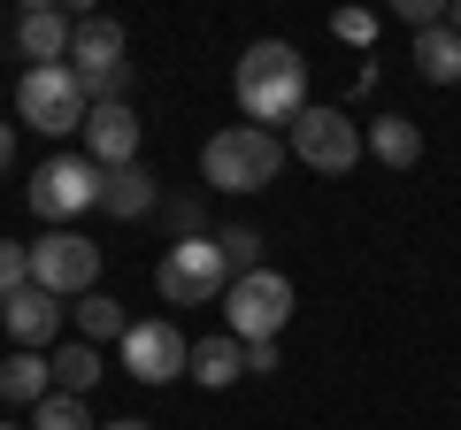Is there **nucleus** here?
<instances>
[{"mask_svg": "<svg viewBox=\"0 0 461 430\" xmlns=\"http://www.w3.org/2000/svg\"><path fill=\"white\" fill-rule=\"evenodd\" d=\"M32 284H39V292H54V300L100 292V246H93L85 231H47V238H32Z\"/></svg>", "mask_w": 461, "mask_h": 430, "instance_id": "7", "label": "nucleus"}, {"mask_svg": "<svg viewBox=\"0 0 461 430\" xmlns=\"http://www.w3.org/2000/svg\"><path fill=\"white\" fill-rule=\"evenodd\" d=\"M223 238V254H230V269H239V277H247V269H262V238L247 231V223H230V231H215Z\"/></svg>", "mask_w": 461, "mask_h": 430, "instance_id": "23", "label": "nucleus"}, {"mask_svg": "<svg viewBox=\"0 0 461 430\" xmlns=\"http://www.w3.org/2000/svg\"><path fill=\"white\" fill-rule=\"evenodd\" d=\"M185 377H200V384H208V392H223V384H239V377H247V346H239V338H200V346H193V369H185Z\"/></svg>", "mask_w": 461, "mask_h": 430, "instance_id": "16", "label": "nucleus"}, {"mask_svg": "<svg viewBox=\"0 0 461 430\" xmlns=\"http://www.w3.org/2000/svg\"><path fill=\"white\" fill-rule=\"evenodd\" d=\"M69 69H77V85L131 69V62H123V23H115V16H77V31H69Z\"/></svg>", "mask_w": 461, "mask_h": 430, "instance_id": "11", "label": "nucleus"}, {"mask_svg": "<svg viewBox=\"0 0 461 430\" xmlns=\"http://www.w3.org/2000/svg\"><path fill=\"white\" fill-rule=\"evenodd\" d=\"M69 31H77V16H62V8H23V16H16V47H23L32 69L69 62Z\"/></svg>", "mask_w": 461, "mask_h": 430, "instance_id": "13", "label": "nucleus"}, {"mask_svg": "<svg viewBox=\"0 0 461 430\" xmlns=\"http://www.w3.org/2000/svg\"><path fill=\"white\" fill-rule=\"evenodd\" d=\"M277 169H285V147L262 123H223V131L200 147V177H208L215 193H262V184H277Z\"/></svg>", "mask_w": 461, "mask_h": 430, "instance_id": "2", "label": "nucleus"}, {"mask_svg": "<svg viewBox=\"0 0 461 430\" xmlns=\"http://www.w3.org/2000/svg\"><path fill=\"white\" fill-rule=\"evenodd\" d=\"M330 31H339L346 47H369V39H377V16H369V8H339V16H330Z\"/></svg>", "mask_w": 461, "mask_h": 430, "instance_id": "24", "label": "nucleus"}, {"mask_svg": "<svg viewBox=\"0 0 461 430\" xmlns=\"http://www.w3.org/2000/svg\"><path fill=\"white\" fill-rule=\"evenodd\" d=\"M293 154L308 169H323V177H346V169L369 154V131L346 116V108H315V100H308V108L293 116Z\"/></svg>", "mask_w": 461, "mask_h": 430, "instance_id": "6", "label": "nucleus"}, {"mask_svg": "<svg viewBox=\"0 0 461 430\" xmlns=\"http://www.w3.org/2000/svg\"><path fill=\"white\" fill-rule=\"evenodd\" d=\"M100 430H154V423H100Z\"/></svg>", "mask_w": 461, "mask_h": 430, "instance_id": "26", "label": "nucleus"}, {"mask_svg": "<svg viewBox=\"0 0 461 430\" xmlns=\"http://www.w3.org/2000/svg\"><path fill=\"white\" fill-rule=\"evenodd\" d=\"M23 284H32V246H16V238H0V300H16Z\"/></svg>", "mask_w": 461, "mask_h": 430, "instance_id": "22", "label": "nucleus"}, {"mask_svg": "<svg viewBox=\"0 0 461 430\" xmlns=\"http://www.w3.org/2000/svg\"><path fill=\"white\" fill-rule=\"evenodd\" d=\"M100 184H108V169H93L85 154H54V162L32 169V215H47V223H69V215L100 208Z\"/></svg>", "mask_w": 461, "mask_h": 430, "instance_id": "8", "label": "nucleus"}, {"mask_svg": "<svg viewBox=\"0 0 461 430\" xmlns=\"http://www.w3.org/2000/svg\"><path fill=\"white\" fill-rule=\"evenodd\" d=\"M454 31H461V0H454Z\"/></svg>", "mask_w": 461, "mask_h": 430, "instance_id": "27", "label": "nucleus"}, {"mask_svg": "<svg viewBox=\"0 0 461 430\" xmlns=\"http://www.w3.org/2000/svg\"><path fill=\"white\" fill-rule=\"evenodd\" d=\"M415 69H423L430 85H461V31H454V23L415 31Z\"/></svg>", "mask_w": 461, "mask_h": 430, "instance_id": "17", "label": "nucleus"}, {"mask_svg": "<svg viewBox=\"0 0 461 430\" xmlns=\"http://www.w3.org/2000/svg\"><path fill=\"white\" fill-rule=\"evenodd\" d=\"M100 208H108L115 223H139V215L154 208V169H147V162L108 169V184H100Z\"/></svg>", "mask_w": 461, "mask_h": 430, "instance_id": "15", "label": "nucleus"}, {"mask_svg": "<svg viewBox=\"0 0 461 430\" xmlns=\"http://www.w3.org/2000/svg\"><path fill=\"white\" fill-rule=\"evenodd\" d=\"M54 392V362L47 354H8V362H0V399H8V408H39V399Z\"/></svg>", "mask_w": 461, "mask_h": 430, "instance_id": "14", "label": "nucleus"}, {"mask_svg": "<svg viewBox=\"0 0 461 430\" xmlns=\"http://www.w3.org/2000/svg\"><path fill=\"white\" fill-rule=\"evenodd\" d=\"M0 323H8V338H16L23 354H39L54 331H62V300L39 292V284H23L16 300H0Z\"/></svg>", "mask_w": 461, "mask_h": 430, "instance_id": "12", "label": "nucleus"}, {"mask_svg": "<svg viewBox=\"0 0 461 430\" xmlns=\"http://www.w3.org/2000/svg\"><path fill=\"white\" fill-rule=\"evenodd\" d=\"M0 430H23V423H0Z\"/></svg>", "mask_w": 461, "mask_h": 430, "instance_id": "28", "label": "nucleus"}, {"mask_svg": "<svg viewBox=\"0 0 461 430\" xmlns=\"http://www.w3.org/2000/svg\"><path fill=\"white\" fill-rule=\"evenodd\" d=\"M369 154H377L384 169H415L423 162V131H415L408 116H377L369 123Z\"/></svg>", "mask_w": 461, "mask_h": 430, "instance_id": "18", "label": "nucleus"}, {"mask_svg": "<svg viewBox=\"0 0 461 430\" xmlns=\"http://www.w3.org/2000/svg\"><path fill=\"white\" fill-rule=\"evenodd\" d=\"M93 384H100V354L85 346V338H77V346H62V354H54V392L85 399V392H93Z\"/></svg>", "mask_w": 461, "mask_h": 430, "instance_id": "19", "label": "nucleus"}, {"mask_svg": "<svg viewBox=\"0 0 461 430\" xmlns=\"http://www.w3.org/2000/svg\"><path fill=\"white\" fill-rule=\"evenodd\" d=\"M77 331H85V346H93V338H123V331H131V315H123V300L85 292L77 300Z\"/></svg>", "mask_w": 461, "mask_h": 430, "instance_id": "20", "label": "nucleus"}, {"mask_svg": "<svg viewBox=\"0 0 461 430\" xmlns=\"http://www.w3.org/2000/svg\"><path fill=\"white\" fill-rule=\"evenodd\" d=\"M16 108H23V123H32V131H47V139L85 131V116H93V100H85V85H77V69H69V62H54V69H23Z\"/></svg>", "mask_w": 461, "mask_h": 430, "instance_id": "5", "label": "nucleus"}, {"mask_svg": "<svg viewBox=\"0 0 461 430\" xmlns=\"http://www.w3.org/2000/svg\"><path fill=\"white\" fill-rule=\"evenodd\" d=\"M8 162H16V123H0V177H8Z\"/></svg>", "mask_w": 461, "mask_h": 430, "instance_id": "25", "label": "nucleus"}, {"mask_svg": "<svg viewBox=\"0 0 461 430\" xmlns=\"http://www.w3.org/2000/svg\"><path fill=\"white\" fill-rule=\"evenodd\" d=\"M154 284H162V300H169V308H200V300H223L230 284H239V269H230L223 238L193 231V238H177V246H169L162 262H154Z\"/></svg>", "mask_w": 461, "mask_h": 430, "instance_id": "3", "label": "nucleus"}, {"mask_svg": "<svg viewBox=\"0 0 461 430\" xmlns=\"http://www.w3.org/2000/svg\"><path fill=\"white\" fill-rule=\"evenodd\" d=\"M32 430H100L93 415H85V399H69V392H47L32 408Z\"/></svg>", "mask_w": 461, "mask_h": 430, "instance_id": "21", "label": "nucleus"}, {"mask_svg": "<svg viewBox=\"0 0 461 430\" xmlns=\"http://www.w3.org/2000/svg\"><path fill=\"white\" fill-rule=\"evenodd\" d=\"M230 93H239V116L247 123H293L300 108H308V62H300V47H285V39H254L247 54H239V77H230Z\"/></svg>", "mask_w": 461, "mask_h": 430, "instance_id": "1", "label": "nucleus"}, {"mask_svg": "<svg viewBox=\"0 0 461 430\" xmlns=\"http://www.w3.org/2000/svg\"><path fill=\"white\" fill-rule=\"evenodd\" d=\"M223 315H230V338H239V346H277V331L293 323V277L247 269V277L223 292Z\"/></svg>", "mask_w": 461, "mask_h": 430, "instance_id": "4", "label": "nucleus"}, {"mask_svg": "<svg viewBox=\"0 0 461 430\" xmlns=\"http://www.w3.org/2000/svg\"><path fill=\"white\" fill-rule=\"evenodd\" d=\"M85 162L93 169H131L139 162V108L115 100V108H93L85 116Z\"/></svg>", "mask_w": 461, "mask_h": 430, "instance_id": "10", "label": "nucleus"}, {"mask_svg": "<svg viewBox=\"0 0 461 430\" xmlns=\"http://www.w3.org/2000/svg\"><path fill=\"white\" fill-rule=\"evenodd\" d=\"M123 369H131L139 384H169L193 369V346H185L177 323H131L123 331Z\"/></svg>", "mask_w": 461, "mask_h": 430, "instance_id": "9", "label": "nucleus"}]
</instances>
